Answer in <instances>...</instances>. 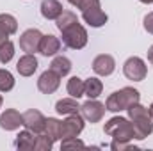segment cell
Here are the masks:
<instances>
[{
    "label": "cell",
    "instance_id": "1",
    "mask_svg": "<svg viewBox=\"0 0 153 151\" xmlns=\"http://www.w3.org/2000/svg\"><path fill=\"white\" fill-rule=\"evenodd\" d=\"M57 29L62 34V44L71 50H80L87 44V32L78 23L76 14L71 11H62L61 16L55 20Z\"/></svg>",
    "mask_w": 153,
    "mask_h": 151
},
{
    "label": "cell",
    "instance_id": "2",
    "mask_svg": "<svg viewBox=\"0 0 153 151\" xmlns=\"http://www.w3.org/2000/svg\"><path fill=\"white\" fill-rule=\"evenodd\" d=\"M126 110H128V117L135 130V139H139V141L146 139L153 132V119L150 115V110L146 107H143L141 103H134Z\"/></svg>",
    "mask_w": 153,
    "mask_h": 151
},
{
    "label": "cell",
    "instance_id": "3",
    "mask_svg": "<svg viewBox=\"0 0 153 151\" xmlns=\"http://www.w3.org/2000/svg\"><path fill=\"white\" fill-rule=\"evenodd\" d=\"M82 11V18L91 27H102L107 23V14L102 11L100 0H68Z\"/></svg>",
    "mask_w": 153,
    "mask_h": 151
},
{
    "label": "cell",
    "instance_id": "4",
    "mask_svg": "<svg viewBox=\"0 0 153 151\" xmlns=\"http://www.w3.org/2000/svg\"><path fill=\"white\" fill-rule=\"evenodd\" d=\"M103 132L107 135H111L112 141H117V142H130L135 139L134 124L126 117H121V115H116L112 119H109L103 126Z\"/></svg>",
    "mask_w": 153,
    "mask_h": 151
},
{
    "label": "cell",
    "instance_id": "5",
    "mask_svg": "<svg viewBox=\"0 0 153 151\" xmlns=\"http://www.w3.org/2000/svg\"><path fill=\"white\" fill-rule=\"evenodd\" d=\"M139 100H141V94H139L137 89H134V87H123V89L112 93L107 98L105 109L111 110V112H121V110H126L128 107H132L134 103H139Z\"/></svg>",
    "mask_w": 153,
    "mask_h": 151
},
{
    "label": "cell",
    "instance_id": "6",
    "mask_svg": "<svg viewBox=\"0 0 153 151\" xmlns=\"http://www.w3.org/2000/svg\"><path fill=\"white\" fill-rule=\"evenodd\" d=\"M84 130V115L82 114H70L62 123H61V139H70L78 137V133Z\"/></svg>",
    "mask_w": 153,
    "mask_h": 151
},
{
    "label": "cell",
    "instance_id": "7",
    "mask_svg": "<svg viewBox=\"0 0 153 151\" xmlns=\"http://www.w3.org/2000/svg\"><path fill=\"white\" fill-rule=\"evenodd\" d=\"M123 73L128 80L141 82V80H144V76L148 73V68H146V64L141 57H130L123 66Z\"/></svg>",
    "mask_w": 153,
    "mask_h": 151
},
{
    "label": "cell",
    "instance_id": "8",
    "mask_svg": "<svg viewBox=\"0 0 153 151\" xmlns=\"http://www.w3.org/2000/svg\"><path fill=\"white\" fill-rule=\"evenodd\" d=\"M105 105L103 103H100V101H96V98L94 100H87L84 105H80V114L84 115V119H87L89 123H98L102 117H103V114H105Z\"/></svg>",
    "mask_w": 153,
    "mask_h": 151
},
{
    "label": "cell",
    "instance_id": "9",
    "mask_svg": "<svg viewBox=\"0 0 153 151\" xmlns=\"http://www.w3.org/2000/svg\"><path fill=\"white\" fill-rule=\"evenodd\" d=\"M45 123H46V117L36 109H30L23 114V126L36 135L45 132Z\"/></svg>",
    "mask_w": 153,
    "mask_h": 151
},
{
    "label": "cell",
    "instance_id": "10",
    "mask_svg": "<svg viewBox=\"0 0 153 151\" xmlns=\"http://www.w3.org/2000/svg\"><path fill=\"white\" fill-rule=\"evenodd\" d=\"M43 39V34L38 29H29L20 36V48L27 53H34L39 52V43Z\"/></svg>",
    "mask_w": 153,
    "mask_h": 151
},
{
    "label": "cell",
    "instance_id": "11",
    "mask_svg": "<svg viewBox=\"0 0 153 151\" xmlns=\"http://www.w3.org/2000/svg\"><path fill=\"white\" fill-rule=\"evenodd\" d=\"M59 85H61V75H57V73L52 71V70H46L38 80V89L43 94H52V93H55V91L59 89Z\"/></svg>",
    "mask_w": 153,
    "mask_h": 151
},
{
    "label": "cell",
    "instance_id": "12",
    "mask_svg": "<svg viewBox=\"0 0 153 151\" xmlns=\"http://www.w3.org/2000/svg\"><path fill=\"white\" fill-rule=\"evenodd\" d=\"M114 70H116V61H114L112 55L102 53V55L94 57V61H93V71H94L96 75L109 76V75L114 73Z\"/></svg>",
    "mask_w": 153,
    "mask_h": 151
},
{
    "label": "cell",
    "instance_id": "13",
    "mask_svg": "<svg viewBox=\"0 0 153 151\" xmlns=\"http://www.w3.org/2000/svg\"><path fill=\"white\" fill-rule=\"evenodd\" d=\"M22 124H23V114H20L14 109H7L5 112L0 115V128H4L7 132L18 130Z\"/></svg>",
    "mask_w": 153,
    "mask_h": 151
},
{
    "label": "cell",
    "instance_id": "14",
    "mask_svg": "<svg viewBox=\"0 0 153 151\" xmlns=\"http://www.w3.org/2000/svg\"><path fill=\"white\" fill-rule=\"evenodd\" d=\"M16 70L22 76H30L34 75V71L38 70V59L34 57V53H25L23 57H20Z\"/></svg>",
    "mask_w": 153,
    "mask_h": 151
},
{
    "label": "cell",
    "instance_id": "15",
    "mask_svg": "<svg viewBox=\"0 0 153 151\" xmlns=\"http://www.w3.org/2000/svg\"><path fill=\"white\" fill-rule=\"evenodd\" d=\"M59 50H61V41H59V38H55V36H52V34L43 36L41 43H39V53H41V55L52 57V55H55Z\"/></svg>",
    "mask_w": 153,
    "mask_h": 151
},
{
    "label": "cell",
    "instance_id": "16",
    "mask_svg": "<svg viewBox=\"0 0 153 151\" xmlns=\"http://www.w3.org/2000/svg\"><path fill=\"white\" fill-rule=\"evenodd\" d=\"M62 4L59 0H43L41 2V14L46 20H57L62 13Z\"/></svg>",
    "mask_w": 153,
    "mask_h": 151
},
{
    "label": "cell",
    "instance_id": "17",
    "mask_svg": "<svg viewBox=\"0 0 153 151\" xmlns=\"http://www.w3.org/2000/svg\"><path fill=\"white\" fill-rule=\"evenodd\" d=\"M102 91H103V84H102V80L91 76V78H87V80L84 82V94H85L87 98L94 100V98H98V96L102 94Z\"/></svg>",
    "mask_w": 153,
    "mask_h": 151
},
{
    "label": "cell",
    "instance_id": "18",
    "mask_svg": "<svg viewBox=\"0 0 153 151\" xmlns=\"http://www.w3.org/2000/svg\"><path fill=\"white\" fill-rule=\"evenodd\" d=\"M50 70L55 71L57 75H61V78H62V76H66L71 71V61H70L68 57H64V55H57V57L52 61Z\"/></svg>",
    "mask_w": 153,
    "mask_h": 151
},
{
    "label": "cell",
    "instance_id": "19",
    "mask_svg": "<svg viewBox=\"0 0 153 151\" xmlns=\"http://www.w3.org/2000/svg\"><path fill=\"white\" fill-rule=\"evenodd\" d=\"M34 142H36L34 133L29 132V130H25V132H20V135L14 141V146L22 151H30V150H34Z\"/></svg>",
    "mask_w": 153,
    "mask_h": 151
},
{
    "label": "cell",
    "instance_id": "20",
    "mask_svg": "<svg viewBox=\"0 0 153 151\" xmlns=\"http://www.w3.org/2000/svg\"><path fill=\"white\" fill-rule=\"evenodd\" d=\"M55 110L59 114H64V115H70V114H75L80 110L78 103H76V98H62L57 101L55 105Z\"/></svg>",
    "mask_w": 153,
    "mask_h": 151
},
{
    "label": "cell",
    "instance_id": "21",
    "mask_svg": "<svg viewBox=\"0 0 153 151\" xmlns=\"http://www.w3.org/2000/svg\"><path fill=\"white\" fill-rule=\"evenodd\" d=\"M45 133L55 142L61 139V121L55 119V117H48L46 123H45Z\"/></svg>",
    "mask_w": 153,
    "mask_h": 151
},
{
    "label": "cell",
    "instance_id": "22",
    "mask_svg": "<svg viewBox=\"0 0 153 151\" xmlns=\"http://www.w3.org/2000/svg\"><path fill=\"white\" fill-rule=\"evenodd\" d=\"M0 27L4 29V32H5L7 36H11V34H14V32L18 30V21H16V18H14L13 14L2 13V14H0Z\"/></svg>",
    "mask_w": 153,
    "mask_h": 151
},
{
    "label": "cell",
    "instance_id": "23",
    "mask_svg": "<svg viewBox=\"0 0 153 151\" xmlns=\"http://www.w3.org/2000/svg\"><path fill=\"white\" fill-rule=\"evenodd\" d=\"M68 94L71 96V98H80V96H84V80L82 78H78V76H71L70 80H68Z\"/></svg>",
    "mask_w": 153,
    "mask_h": 151
},
{
    "label": "cell",
    "instance_id": "24",
    "mask_svg": "<svg viewBox=\"0 0 153 151\" xmlns=\"http://www.w3.org/2000/svg\"><path fill=\"white\" fill-rule=\"evenodd\" d=\"M52 146H53V141L45 132H41V133L36 135V142H34V150L36 151H50Z\"/></svg>",
    "mask_w": 153,
    "mask_h": 151
},
{
    "label": "cell",
    "instance_id": "25",
    "mask_svg": "<svg viewBox=\"0 0 153 151\" xmlns=\"http://www.w3.org/2000/svg\"><path fill=\"white\" fill-rule=\"evenodd\" d=\"M13 55H14V44L7 39V41H4L0 44V62L2 64H7L13 59Z\"/></svg>",
    "mask_w": 153,
    "mask_h": 151
},
{
    "label": "cell",
    "instance_id": "26",
    "mask_svg": "<svg viewBox=\"0 0 153 151\" xmlns=\"http://www.w3.org/2000/svg\"><path fill=\"white\" fill-rule=\"evenodd\" d=\"M14 87V76L11 75L7 70H0V91L7 93Z\"/></svg>",
    "mask_w": 153,
    "mask_h": 151
},
{
    "label": "cell",
    "instance_id": "27",
    "mask_svg": "<svg viewBox=\"0 0 153 151\" xmlns=\"http://www.w3.org/2000/svg\"><path fill=\"white\" fill-rule=\"evenodd\" d=\"M61 148L62 150H76V148H85V144L82 141H78L76 137H70V139H62Z\"/></svg>",
    "mask_w": 153,
    "mask_h": 151
},
{
    "label": "cell",
    "instance_id": "28",
    "mask_svg": "<svg viewBox=\"0 0 153 151\" xmlns=\"http://www.w3.org/2000/svg\"><path fill=\"white\" fill-rule=\"evenodd\" d=\"M111 150H114V151H123V150H137V146H134L132 142H117V141H112V144H111Z\"/></svg>",
    "mask_w": 153,
    "mask_h": 151
},
{
    "label": "cell",
    "instance_id": "29",
    "mask_svg": "<svg viewBox=\"0 0 153 151\" xmlns=\"http://www.w3.org/2000/svg\"><path fill=\"white\" fill-rule=\"evenodd\" d=\"M144 29H146V32L153 34V13H148L144 16Z\"/></svg>",
    "mask_w": 153,
    "mask_h": 151
},
{
    "label": "cell",
    "instance_id": "30",
    "mask_svg": "<svg viewBox=\"0 0 153 151\" xmlns=\"http://www.w3.org/2000/svg\"><path fill=\"white\" fill-rule=\"evenodd\" d=\"M7 38H9V36H7V34H5V32H4V29H2V27H0V44H2V43H4V41H7Z\"/></svg>",
    "mask_w": 153,
    "mask_h": 151
},
{
    "label": "cell",
    "instance_id": "31",
    "mask_svg": "<svg viewBox=\"0 0 153 151\" xmlns=\"http://www.w3.org/2000/svg\"><path fill=\"white\" fill-rule=\"evenodd\" d=\"M148 61L153 64V44L150 46V50H148Z\"/></svg>",
    "mask_w": 153,
    "mask_h": 151
},
{
    "label": "cell",
    "instance_id": "32",
    "mask_svg": "<svg viewBox=\"0 0 153 151\" xmlns=\"http://www.w3.org/2000/svg\"><path fill=\"white\" fill-rule=\"evenodd\" d=\"M148 110H150V115H152V119H153V103L150 105V109H148Z\"/></svg>",
    "mask_w": 153,
    "mask_h": 151
},
{
    "label": "cell",
    "instance_id": "33",
    "mask_svg": "<svg viewBox=\"0 0 153 151\" xmlns=\"http://www.w3.org/2000/svg\"><path fill=\"white\" fill-rule=\"evenodd\" d=\"M143 4H153V0H141Z\"/></svg>",
    "mask_w": 153,
    "mask_h": 151
},
{
    "label": "cell",
    "instance_id": "34",
    "mask_svg": "<svg viewBox=\"0 0 153 151\" xmlns=\"http://www.w3.org/2000/svg\"><path fill=\"white\" fill-rule=\"evenodd\" d=\"M0 107H2V96H0Z\"/></svg>",
    "mask_w": 153,
    "mask_h": 151
}]
</instances>
